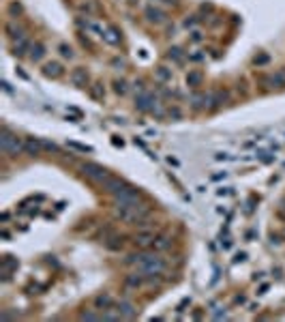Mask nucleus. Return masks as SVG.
Instances as JSON below:
<instances>
[{"instance_id": "e433bc0d", "label": "nucleus", "mask_w": 285, "mask_h": 322, "mask_svg": "<svg viewBox=\"0 0 285 322\" xmlns=\"http://www.w3.org/2000/svg\"><path fill=\"white\" fill-rule=\"evenodd\" d=\"M264 62H268V56L266 54H262L260 58H255V64H264Z\"/></svg>"}, {"instance_id": "5701e85b", "label": "nucleus", "mask_w": 285, "mask_h": 322, "mask_svg": "<svg viewBox=\"0 0 285 322\" xmlns=\"http://www.w3.org/2000/svg\"><path fill=\"white\" fill-rule=\"evenodd\" d=\"M202 80H204L202 71H189L187 73V86H191V88H197L202 84Z\"/></svg>"}, {"instance_id": "b1692460", "label": "nucleus", "mask_w": 285, "mask_h": 322, "mask_svg": "<svg viewBox=\"0 0 285 322\" xmlns=\"http://www.w3.org/2000/svg\"><path fill=\"white\" fill-rule=\"evenodd\" d=\"M157 80H159L161 84L172 82V71L167 69V67H159V69H157Z\"/></svg>"}, {"instance_id": "9b49d317", "label": "nucleus", "mask_w": 285, "mask_h": 322, "mask_svg": "<svg viewBox=\"0 0 285 322\" xmlns=\"http://www.w3.org/2000/svg\"><path fill=\"white\" fill-rule=\"evenodd\" d=\"M114 305H116V301H114V296L109 292H101V294L95 296V307L101 309V312L103 309H105V312L107 309H114Z\"/></svg>"}, {"instance_id": "412c9836", "label": "nucleus", "mask_w": 285, "mask_h": 322, "mask_svg": "<svg viewBox=\"0 0 285 322\" xmlns=\"http://www.w3.org/2000/svg\"><path fill=\"white\" fill-rule=\"evenodd\" d=\"M17 268V260H11V256H6L2 260V279L6 281L11 277V273Z\"/></svg>"}, {"instance_id": "4c0bfd02", "label": "nucleus", "mask_w": 285, "mask_h": 322, "mask_svg": "<svg viewBox=\"0 0 285 322\" xmlns=\"http://www.w3.org/2000/svg\"><path fill=\"white\" fill-rule=\"evenodd\" d=\"M244 301H247V299H244V294H238L236 299H234V303H236V305H242Z\"/></svg>"}, {"instance_id": "7ed1b4c3", "label": "nucleus", "mask_w": 285, "mask_h": 322, "mask_svg": "<svg viewBox=\"0 0 285 322\" xmlns=\"http://www.w3.org/2000/svg\"><path fill=\"white\" fill-rule=\"evenodd\" d=\"M135 270H140V273H144V275H165L167 262L159 256V251H150V256H148L140 267H135Z\"/></svg>"}, {"instance_id": "37998d69", "label": "nucleus", "mask_w": 285, "mask_h": 322, "mask_svg": "<svg viewBox=\"0 0 285 322\" xmlns=\"http://www.w3.org/2000/svg\"><path fill=\"white\" fill-rule=\"evenodd\" d=\"M283 238H285V230H283Z\"/></svg>"}, {"instance_id": "a878e982", "label": "nucleus", "mask_w": 285, "mask_h": 322, "mask_svg": "<svg viewBox=\"0 0 285 322\" xmlns=\"http://www.w3.org/2000/svg\"><path fill=\"white\" fill-rule=\"evenodd\" d=\"M58 52H60L62 58H73V56H75V54H73V48H71V45H67V43H60V45H58Z\"/></svg>"}, {"instance_id": "aec40b11", "label": "nucleus", "mask_w": 285, "mask_h": 322, "mask_svg": "<svg viewBox=\"0 0 285 322\" xmlns=\"http://www.w3.org/2000/svg\"><path fill=\"white\" fill-rule=\"evenodd\" d=\"M71 82L75 84V86H86L88 84V73L86 69H73V73H71Z\"/></svg>"}, {"instance_id": "6e6552de", "label": "nucleus", "mask_w": 285, "mask_h": 322, "mask_svg": "<svg viewBox=\"0 0 285 322\" xmlns=\"http://www.w3.org/2000/svg\"><path fill=\"white\" fill-rule=\"evenodd\" d=\"M144 15H146V19L150 24H157V26H161V24H165V11L163 9H159V6H146L144 9Z\"/></svg>"}, {"instance_id": "4468645a", "label": "nucleus", "mask_w": 285, "mask_h": 322, "mask_svg": "<svg viewBox=\"0 0 285 322\" xmlns=\"http://www.w3.org/2000/svg\"><path fill=\"white\" fill-rule=\"evenodd\" d=\"M191 107L195 109H204V107H210V93H195L191 95Z\"/></svg>"}, {"instance_id": "473e14b6", "label": "nucleus", "mask_w": 285, "mask_h": 322, "mask_svg": "<svg viewBox=\"0 0 285 322\" xmlns=\"http://www.w3.org/2000/svg\"><path fill=\"white\" fill-rule=\"evenodd\" d=\"M195 24H197V15H189L185 19V28H193Z\"/></svg>"}, {"instance_id": "f257e3e1", "label": "nucleus", "mask_w": 285, "mask_h": 322, "mask_svg": "<svg viewBox=\"0 0 285 322\" xmlns=\"http://www.w3.org/2000/svg\"><path fill=\"white\" fill-rule=\"evenodd\" d=\"M116 217L122 223L133 225V228H148L150 223V206L142 200L135 202H116Z\"/></svg>"}, {"instance_id": "393cba45", "label": "nucleus", "mask_w": 285, "mask_h": 322, "mask_svg": "<svg viewBox=\"0 0 285 322\" xmlns=\"http://www.w3.org/2000/svg\"><path fill=\"white\" fill-rule=\"evenodd\" d=\"M167 58H170V60H174V62H183V50L180 48H172L170 52H167Z\"/></svg>"}, {"instance_id": "2f4dec72", "label": "nucleus", "mask_w": 285, "mask_h": 322, "mask_svg": "<svg viewBox=\"0 0 285 322\" xmlns=\"http://www.w3.org/2000/svg\"><path fill=\"white\" fill-rule=\"evenodd\" d=\"M167 116H170V118H180V116H183V112H180V107L174 106V107L167 109Z\"/></svg>"}, {"instance_id": "f03ea898", "label": "nucleus", "mask_w": 285, "mask_h": 322, "mask_svg": "<svg viewBox=\"0 0 285 322\" xmlns=\"http://www.w3.org/2000/svg\"><path fill=\"white\" fill-rule=\"evenodd\" d=\"M0 151H2V155H6V157H15V155L24 153V142L19 140L9 127H2V133H0Z\"/></svg>"}, {"instance_id": "f3484780", "label": "nucleus", "mask_w": 285, "mask_h": 322, "mask_svg": "<svg viewBox=\"0 0 285 322\" xmlns=\"http://www.w3.org/2000/svg\"><path fill=\"white\" fill-rule=\"evenodd\" d=\"M150 247H152L154 251H165V249H170V247H172V236H170V234H157Z\"/></svg>"}, {"instance_id": "dca6fc26", "label": "nucleus", "mask_w": 285, "mask_h": 322, "mask_svg": "<svg viewBox=\"0 0 285 322\" xmlns=\"http://www.w3.org/2000/svg\"><path fill=\"white\" fill-rule=\"evenodd\" d=\"M41 71H43L45 77H54V80H56V77H62V73H64V69H62L60 62H45Z\"/></svg>"}, {"instance_id": "20e7f679", "label": "nucleus", "mask_w": 285, "mask_h": 322, "mask_svg": "<svg viewBox=\"0 0 285 322\" xmlns=\"http://www.w3.org/2000/svg\"><path fill=\"white\" fill-rule=\"evenodd\" d=\"M260 84H262L264 90L285 88V69H279V71H275V73H270V75H264L260 80Z\"/></svg>"}, {"instance_id": "c756f323", "label": "nucleus", "mask_w": 285, "mask_h": 322, "mask_svg": "<svg viewBox=\"0 0 285 322\" xmlns=\"http://www.w3.org/2000/svg\"><path fill=\"white\" fill-rule=\"evenodd\" d=\"M90 95H93L95 99H103V97H105V90H103L101 84H95V88L90 90Z\"/></svg>"}, {"instance_id": "423d86ee", "label": "nucleus", "mask_w": 285, "mask_h": 322, "mask_svg": "<svg viewBox=\"0 0 285 322\" xmlns=\"http://www.w3.org/2000/svg\"><path fill=\"white\" fill-rule=\"evenodd\" d=\"M4 32L13 43L19 41V39H26V28L22 24H17V19H9V22L4 24Z\"/></svg>"}, {"instance_id": "7c9ffc66", "label": "nucleus", "mask_w": 285, "mask_h": 322, "mask_svg": "<svg viewBox=\"0 0 285 322\" xmlns=\"http://www.w3.org/2000/svg\"><path fill=\"white\" fill-rule=\"evenodd\" d=\"M69 146H71V148H75V151H82V153H90V151H93V148H90V146L77 144V142H69Z\"/></svg>"}, {"instance_id": "0eeeda50", "label": "nucleus", "mask_w": 285, "mask_h": 322, "mask_svg": "<svg viewBox=\"0 0 285 322\" xmlns=\"http://www.w3.org/2000/svg\"><path fill=\"white\" fill-rule=\"evenodd\" d=\"M154 236H157V234H154L152 230L142 228V230L138 232V234L133 236V245H135V247H140V249H146V247H150V245H152Z\"/></svg>"}, {"instance_id": "ddd939ff", "label": "nucleus", "mask_w": 285, "mask_h": 322, "mask_svg": "<svg viewBox=\"0 0 285 322\" xmlns=\"http://www.w3.org/2000/svg\"><path fill=\"white\" fill-rule=\"evenodd\" d=\"M114 309L122 316V318H135V316H138V309H135V305L129 301H118L114 305Z\"/></svg>"}, {"instance_id": "6ab92c4d", "label": "nucleus", "mask_w": 285, "mask_h": 322, "mask_svg": "<svg viewBox=\"0 0 285 322\" xmlns=\"http://www.w3.org/2000/svg\"><path fill=\"white\" fill-rule=\"evenodd\" d=\"M43 56H45V45L39 43V41L32 43V45H30V52H28V58H30V60H32V62H39Z\"/></svg>"}, {"instance_id": "ea45409f", "label": "nucleus", "mask_w": 285, "mask_h": 322, "mask_svg": "<svg viewBox=\"0 0 285 322\" xmlns=\"http://www.w3.org/2000/svg\"><path fill=\"white\" fill-rule=\"evenodd\" d=\"M247 260V254H238L236 258H234V262H244Z\"/></svg>"}, {"instance_id": "c85d7f7f", "label": "nucleus", "mask_w": 285, "mask_h": 322, "mask_svg": "<svg viewBox=\"0 0 285 322\" xmlns=\"http://www.w3.org/2000/svg\"><path fill=\"white\" fill-rule=\"evenodd\" d=\"M80 320H103V314H95V312H82Z\"/></svg>"}, {"instance_id": "2eb2a0df", "label": "nucleus", "mask_w": 285, "mask_h": 322, "mask_svg": "<svg viewBox=\"0 0 285 322\" xmlns=\"http://www.w3.org/2000/svg\"><path fill=\"white\" fill-rule=\"evenodd\" d=\"M228 99H230V95H228V90H212L210 93V109H217V107H221V106H225L228 103Z\"/></svg>"}, {"instance_id": "9d476101", "label": "nucleus", "mask_w": 285, "mask_h": 322, "mask_svg": "<svg viewBox=\"0 0 285 322\" xmlns=\"http://www.w3.org/2000/svg\"><path fill=\"white\" fill-rule=\"evenodd\" d=\"M103 243H105V247L109 249V251H122L125 249V236L122 234H109V236H105L103 238Z\"/></svg>"}, {"instance_id": "cd10ccee", "label": "nucleus", "mask_w": 285, "mask_h": 322, "mask_svg": "<svg viewBox=\"0 0 285 322\" xmlns=\"http://www.w3.org/2000/svg\"><path fill=\"white\" fill-rule=\"evenodd\" d=\"M114 90H116V93H118V95H127V82L125 80H114Z\"/></svg>"}, {"instance_id": "58836bf2", "label": "nucleus", "mask_w": 285, "mask_h": 322, "mask_svg": "<svg viewBox=\"0 0 285 322\" xmlns=\"http://www.w3.org/2000/svg\"><path fill=\"white\" fill-rule=\"evenodd\" d=\"M112 64H116V67H125V60H122V58H114Z\"/></svg>"}, {"instance_id": "39448f33", "label": "nucleus", "mask_w": 285, "mask_h": 322, "mask_svg": "<svg viewBox=\"0 0 285 322\" xmlns=\"http://www.w3.org/2000/svg\"><path fill=\"white\" fill-rule=\"evenodd\" d=\"M82 172L86 174L88 178H93L95 183H101V180H103V178H105L107 174H109V172H107L103 165H99V163H93V161H86V163H82Z\"/></svg>"}, {"instance_id": "a211bd4d", "label": "nucleus", "mask_w": 285, "mask_h": 322, "mask_svg": "<svg viewBox=\"0 0 285 322\" xmlns=\"http://www.w3.org/2000/svg\"><path fill=\"white\" fill-rule=\"evenodd\" d=\"M103 41H105V43H109V45H118L120 41H122V37L118 35V30H116V28H112V26H107V28L105 30H103Z\"/></svg>"}, {"instance_id": "f704fd0d", "label": "nucleus", "mask_w": 285, "mask_h": 322, "mask_svg": "<svg viewBox=\"0 0 285 322\" xmlns=\"http://www.w3.org/2000/svg\"><path fill=\"white\" fill-rule=\"evenodd\" d=\"M270 243H273V245H281V234H270Z\"/></svg>"}, {"instance_id": "79ce46f5", "label": "nucleus", "mask_w": 285, "mask_h": 322, "mask_svg": "<svg viewBox=\"0 0 285 322\" xmlns=\"http://www.w3.org/2000/svg\"><path fill=\"white\" fill-rule=\"evenodd\" d=\"M159 2H163V4H174V0H159Z\"/></svg>"}, {"instance_id": "c9c22d12", "label": "nucleus", "mask_w": 285, "mask_h": 322, "mask_svg": "<svg viewBox=\"0 0 285 322\" xmlns=\"http://www.w3.org/2000/svg\"><path fill=\"white\" fill-rule=\"evenodd\" d=\"M189 303H191V299H183V303L178 305V312H185V307L189 305Z\"/></svg>"}, {"instance_id": "f8f14e48", "label": "nucleus", "mask_w": 285, "mask_h": 322, "mask_svg": "<svg viewBox=\"0 0 285 322\" xmlns=\"http://www.w3.org/2000/svg\"><path fill=\"white\" fill-rule=\"evenodd\" d=\"M43 148V140H35V138H26L24 140V153L26 155H32V157H37V155H41Z\"/></svg>"}, {"instance_id": "a19ab883", "label": "nucleus", "mask_w": 285, "mask_h": 322, "mask_svg": "<svg viewBox=\"0 0 285 322\" xmlns=\"http://www.w3.org/2000/svg\"><path fill=\"white\" fill-rule=\"evenodd\" d=\"M230 193H232L230 189H221V191H219V196H230Z\"/></svg>"}, {"instance_id": "72a5a7b5", "label": "nucleus", "mask_w": 285, "mask_h": 322, "mask_svg": "<svg viewBox=\"0 0 285 322\" xmlns=\"http://www.w3.org/2000/svg\"><path fill=\"white\" fill-rule=\"evenodd\" d=\"M191 41H193V43H199V41H202V32H199V30H193V32H191Z\"/></svg>"}, {"instance_id": "4be33fe9", "label": "nucleus", "mask_w": 285, "mask_h": 322, "mask_svg": "<svg viewBox=\"0 0 285 322\" xmlns=\"http://www.w3.org/2000/svg\"><path fill=\"white\" fill-rule=\"evenodd\" d=\"M30 45L32 43H28V39H19V41L13 43V54H15V56H24L26 52H30Z\"/></svg>"}, {"instance_id": "bb28decb", "label": "nucleus", "mask_w": 285, "mask_h": 322, "mask_svg": "<svg viewBox=\"0 0 285 322\" xmlns=\"http://www.w3.org/2000/svg\"><path fill=\"white\" fill-rule=\"evenodd\" d=\"M6 11H9V17H11V19H15L19 13H22V4H19V2H11Z\"/></svg>"}, {"instance_id": "1a4fd4ad", "label": "nucleus", "mask_w": 285, "mask_h": 322, "mask_svg": "<svg viewBox=\"0 0 285 322\" xmlns=\"http://www.w3.org/2000/svg\"><path fill=\"white\" fill-rule=\"evenodd\" d=\"M146 286V277L140 273V270H135V273H129L125 277V288L127 290H140Z\"/></svg>"}]
</instances>
